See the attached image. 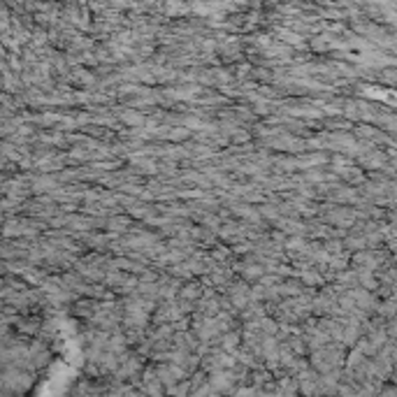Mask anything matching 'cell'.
<instances>
[{
  "mask_svg": "<svg viewBox=\"0 0 397 397\" xmlns=\"http://www.w3.org/2000/svg\"><path fill=\"white\" fill-rule=\"evenodd\" d=\"M228 293V302H230V307L235 312H247L251 307V286L247 281H235L226 288Z\"/></svg>",
  "mask_w": 397,
  "mask_h": 397,
  "instance_id": "obj_1",
  "label": "cell"
},
{
  "mask_svg": "<svg viewBox=\"0 0 397 397\" xmlns=\"http://www.w3.org/2000/svg\"><path fill=\"white\" fill-rule=\"evenodd\" d=\"M202 295H205V283L202 281H188L179 291V300H186V302H200Z\"/></svg>",
  "mask_w": 397,
  "mask_h": 397,
  "instance_id": "obj_2",
  "label": "cell"
},
{
  "mask_svg": "<svg viewBox=\"0 0 397 397\" xmlns=\"http://www.w3.org/2000/svg\"><path fill=\"white\" fill-rule=\"evenodd\" d=\"M54 188H58V179L51 174H42L37 179H33V191L35 193H49Z\"/></svg>",
  "mask_w": 397,
  "mask_h": 397,
  "instance_id": "obj_3",
  "label": "cell"
},
{
  "mask_svg": "<svg viewBox=\"0 0 397 397\" xmlns=\"http://www.w3.org/2000/svg\"><path fill=\"white\" fill-rule=\"evenodd\" d=\"M130 223H133L130 216L119 214V216H112L109 221H107V228H109V232H119V235H123V232L130 230Z\"/></svg>",
  "mask_w": 397,
  "mask_h": 397,
  "instance_id": "obj_4",
  "label": "cell"
},
{
  "mask_svg": "<svg viewBox=\"0 0 397 397\" xmlns=\"http://www.w3.org/2000/svg\"><path fill=\"white\" fill-rule=\"evenodd\" d=\"M72 81L79 86H93L96 84V75L89 70H84V68H79L77 72H72Z\"/></svg>",
  "mask_w": 397,
  "mask_h": 397,
  "instance_id": "obj_5",
  "label": "cell"
},
{
  "mask_svg": "<svg viewBox=\"0 0 397 397\" xmlns=\"http://www.w3.org/2000/svg\"><path fill=\"white\" fill-rule=\"evenodd\" d=\"M121 121H123V123H128V126H133V128H137V126H142L146 119H144V114H140V112L126 109V112H121Z\"/></svg>",
  "mask_w": 397,
  "mask_h": 397,
  "instance_id": "obj_6",
  "label": "cell"
},
{
  "mask_svg": "<svg viewBox=\"0 0 397 397\" xmlns=\"http://www.w3.org/2000/svg\"><path fill=\"white\" fill-rule=\"evenodd\" d=\"M167 137H170V140H186L188 128H172V130L167 133Z\"/></svg>",
  "mask_w": 397,
  "mask_h": 397,
  "instance_id": "obj_7",
  "label": "cell"
},
{
  "mask_svg": "<svg viewBox=\"0 0 397 397\" xmlns=\"http://www.w3.org/2000/svg\"><path fill=\"white\" fill-rule=\"evenodd\" d=\"M302 279H304V283H318V274H314V272H302Z\"/></svg>",
  "mask_w": 397,
  "mask_h": 397,
  "instance_id": "obj_8",
  "label": "cell"
},
{
  "mask_svg": "<svg viewBox=\"0 0 397 397\" xmlns=\"http://www.w3.org/2000/svg\"><path fill=\"white\" fill-rule=\"evenodd\" d=\"M26 228H28V223H21V228H16V232H19V235H26ZM12 232H14V228L7 226V228H5V235L12 237Z\"/></svg>",
  "mask_w": 397,
  "mask_h": 397,
  "instance_id": "obj_9",
  "label": "cell"
}]
</instances>
